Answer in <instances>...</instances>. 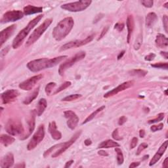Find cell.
<instances>
[{
	"label": "cell",
	"mask_w": 168,
	"mask_h": 168,
	"mask_svg": "<svg viewBox=\"0 0 168 168\" xmlns=\"http://www.w3.org/2000/svg\"><path fill=\"white\" fill-rule=\"evenodd\" d=\"M66 58H67V56L63 55L57 57L53 59L43 58L35 59L28 63L27 64V68L32 72H38L41 70L57 66Z\"/></svg>",
	"instance_id": "cell-1"
},
{
	"label": "cell",
	"mask_w": 168,
	"mask_h": 168,
	"mask_svg": "<svg viewBox=\"0 0 168 168\" xmlns=\"http://www.w3.org/2000/svg\"><path fill=\"white\" fill-rule=\"evenodd\" d=\"M74 25L72 17H66L57 24L53 31V37L56 41H61L70 34Z\"/></svg>",
	"instance_id": "cell-2"
},
{
	"label": "cell",
	"mask_w": 168,
	"mask_h": 168,
	"mask_svg": "<svg viewBox=\"0 0 168 168\" xmlns=\"http://www.w3.org/2000/svg\"><path fill=\"white\" fill-rule=\"evenodd\" d=\"M43 17H44V15H40L37 16L36 17H35L34 19H32L30 21V23L27 24L26 27L23 28V29L17 35V36L15 38L13 41L12 46L13 49L19 48L20 46L22 45L24 39L26 38L28 34H29L30 32L33 29L35 25L41 20Z\"/></svg>",
	"instance_id": "cell-3"
},
{
	"label": "cell",
	"mask_w": 168,
	"mask_h": 168,
	"mask_svg": "<svg viewBox=\"0 0 168 168\" xmlns=\"http://www.w3.org/2000/svg\"><path fill=\"white\" fill-rule=\"evenodd\" d=\"M52 22V19H47L41 25H40L36 29L32 32L30 36L28 38L26 42V47H29V46L34 44L35 42H36L41 36V35L44 33L46 30L49 27L50 25L51 24Z\"/></svg>",
	"instance_id": "cell-4"
},
{
	"label": "cell",
	"mask_w": 168,
	"mask_h": 168,
	"mask_svg": "<svg viewBox=\"0 0 168 168\" xmlns=\"http://www.w3.org/2000/svg\"><path fill=\"white\" fill-rule=\"evenodd\" d=\"M91 0H81L79 2L68 3L63 4L60 8L70 12H80L86 9L91 4Z\"/></svg>",
	"instance_id": "cell-5"
},
{
	"label": "cell",
	"mask_w": 168,
	"mask_h": 168,
	"mask_svg": "<svg viewBox=\"0 0 168 168\" xmlns=\"http://www.w3.org/2000/svg\"><path fill=\"white\" fill-rule=\"evenodd\" d=\"M85 55H86L85 52L80 51L79 53H78L77 54H76L74 56L71 57L70 59H68L66 61L60 64L59 69V75H60V76H63V74L66 72V70L70 69V68L71 66H72L76 63L80 61L81 60L84 59L85 57Z\"/></svg>",
	"instance_id": "cell-6"
},
{
	"label": "cell",
	"mask_w": 168,
	"mask_h": 168,
	"mask_svg": "<svg viewBox=\"0 0 168 168\" xmlns=\"http://www.w3.org/2000/svg\"><path fill=\"white\" fill-rule=\"evenodd\" d=\"M5 130L8 133L12 136H18L24 133V127L22 123L17 120H9L7 123Z\"/></svg>",
	"instance_id": "cell-7"
},
{
	"label": "cell",
	"mask_w": 168,
	"mask_h": 168,
	"mask_svg": "<svg viewBox=\"0 0 168 168\" xmlns=\"http://www.w3.org/2000/svg\"><path fill=\"white\" fill-rule=\"evenodd\" d=\"M45 137V127L44 125H40L38 128V130L35 131L33 137L30 139V142L27 145V149L28 151H32L44 140Z\"/></svg>",
	"instance_id": "cell-8"
},
{
	"label": "cell",
	"mask_w": 168,
	"mask_h": 168,
	"mask_svg": "<svg viewBox=\"0 0 168 168\" xmlns=\"http://www.w3.org/2000/svg\"><path fill=\"white\" fill-rule=\"evenodd\" d=\"M24 13L20 10H13L9 11L3 14L2 18L1 19V23L5 24L11 22H15L23 19L24 17Z\"/></svg>",
	"instance_id": "cell-9"
},
{
	"label": "cell",
	"mask_w": 168,
	"mask_h": 168,
	"mask_svg": "<svg viewBox=\"0 0 168 168\" xmlns=\"http://www.w3.org/2000/svg\"><path fill=\"white\" fill-rule=\"evenodd\" d=\"M95 35L92 34L89 35L86 38H85L84 40H74V41H71L69 43H66L64 45H63L61 47H60V51H66V50L72 49V48H77L81 47V46H84L86 44H88L89 43H90L92 41V40H93Z\"/></svg>",
	"instance_id": "cell-10"
},
{
	"label": "cell",
	"mask_w": 168,
	"mask_h": 168,
	"mask_svg": "<svg viewBox=\"0 0 168 168\" xmlns=\"http://www.w3.org/2000/svg\"><path fill=\"white\" fill-rule=\"evenodd\" d=\"M81 133V131H78L73 135L72 137L71 138L69 141L63 142L61 146H60V147L57 150V151H55L54 153H53V154H52L53 158H57V157L61 155L62 154L65 152L67 149H69L70 146H72L75 142H76L77 139L80 137Z\"/></svg>",
	"instance_id": "cell-11"
},
{
	"label": "cell",
	"mask_w": 168,
	"mask_h": 168,
	"mask_svg": "<svg viewBox=\"0 0 168 168\" xmlns=\"http://www.w3.org/2000/svg\"><path fill=\"white\" fill-rule=\"evenodd\" d=\"M42 74H38L28 78V80L23 81L19 84V88L24 91H30L42 79Z\"/></svg>",
	"instance_id": "cell-12"
},
{
	"label": "cell",
	"mask_w": 168,
	"mask_h": 168,
	"mask_svg": "<svg viewBox=\"0 0 168 168\" xmlns=\"http://www.w3.org/2000/svg\"><path fill=\"white\" fill-rule=\"evenodd\" d=\"M64 115L67 119L66 124L68 127L71 130H74L79 122V118L76 115V114L72 110H66L64 112Z\"/></svg>",
	"instance_id": "cell-13"
},
{
	"label": "cell",
	"mask_w": 168,
	"mask_h": 168,
	"mask_svg": "<svg viewBox=\"0 0 168 168\" xmlns=\"http://www.w3.org/2000/svg\"><path fill=\"white\" fill-rule=\"evenodd\" d=\"M133 81H126L124 83L120 84L118 86L116 87V88H114L112 89L111 91H110L108 92H107L104 95V98H109L110 96H112L115 95H117L118 93L123 91L126 89H127L129 88H130L133 85Z\"/></svg>",
	"instance_id": "cell-14"
},
{
	"label": "cell",
	"mask_w": 168,
	"mask_h": 168,
	"mask_svg": "<svg viewBox=\"0 0 168 168\" xmlns=\"http://www.w3.org/2000/svg\"><path fill=\"white\" fill-rule=\"evenodd\" d=\"M19 95V92L16 89H9V90L5 91L2 94V100L3 104L7 105L10 102H12L15 101L18 96Z\"/></svg>",
	"instance_id": "cell-15"
},
{
	"label": "cell",
	"mask_w": 168,
	"mask_h": 168,
	"mask_svg": "<svg viewBox=\"0 0 168 168\" xmlns=\"http://www.w3.org/2000/svg\"><path fill=\"white\" fill-rule=\"evenodd\" d=\"M16 29L17 25L13 24L0 32V47H2V45L8 41V39L14 34Z\"/></svg>",
	"instance_id": "cell-16"
},
{
	"label": "cell",
	"mask_w": 168,
	"mask_h": 168,
	"mask_svg": "<svg viewBox=\"0 0 168 168\" xmlns=\"http://www.w3.org/2000/svg\"><path fill=\"white\" fill-rule=\"evenodd\" d=\"M167 144H168L167 141H166L165 142H163V144L161 145V146L159 148L158 151H157V152L155 154V155L153 156V158L151 159V161H150L149 166H154V164H156L158 162L161 158H162V156H163L164 152H166V149L167 148Z\"/></svg>",
	"instance_id": "cell-17"
},
{
	"label": "cell",
	"mask_w": 168,
	"mask_h": 168,
	"mask_svg": "<svg viewBox=\"0 0 168 168\" xmlns=\"http://www.w3.org/2000/svg\"><path fill=\"white\" fill-rule=\"evenodd\" d=\"M14 162H15V160H14L13 154L11 152H9L2 158L0 167L2 168L11 167L13 166Z\"/></svg>",
	"instance_id": "cell-18"
},
{
	"label": "cell",
	"mask_w": 168,
	"mask_h": 168,
	"mask_svg": "<svg viewBox=\"0 0 168 168\" xmlns=\"http://www.w3.org/2000/svg\"><path fill=\"white\" fill-rule=\"evenodd\" d=\"M49 132L51 134V137L56 141H59L62 138V134L57 130V126L55 121H53L49 124Z\"/></svg>",
	"instance_id": "cell-19"
},
{
	"label": "cell",
	"mask_w": 168,
	"mask_h": 168,
	"mask_svg": "<svg viewBox=\"0 0 168 168\" xmlns=\"http://www.w3.org/2000/svg\"><path fill=\"white\" fill-rule=\"evenodd\" d=\"M35 115H37L35 110H33L31 112V115L30 116V118L28 121V133L22 139H26L28 137H29L30 135L32 133V132L34 131L35 129Z\"/></svg>",
	"instance_id": "cell-20"
},
{
	"label": "cell",
	"mask_w": 168,
	"mask_h": 168,
	"mask_svg": "<svg viewBox=\"0 0 168 168\" xmlns=\"http://www.w3.org/2000/svg\"><path fill=\"white\" fill-rule=\"evenodd\" d=\"M126 26L127 28V41L128 44H130L131 38V35L134 30V19L132 15H129L127 17V21H126Z\"/></svg>",
	"instance_id": "cell-21"
},
{
	"label": "cell",
	"mask_w": 168,
	"mask_h": 168,
	"mask_svg": "<svg viewBox=\"0 0 168 168\" xmlns=\"http://www.w3.org/2000/svg\"><path fill=\"white\" fill-rule=\"evenodd\" d=\"M24 14L25 15H34L35 13H40L43 12L42 7H35L33 5H27L24 8Z\"/></svg>",
	"instance_id": "cell-22"
},
{
	"label": "cell",
	"mask_w": 168,
	"mask_h": 168,
	"mask_svg": "<svg viewBox=\"0 0 168 168\" xmlns=\"http://www.w3.org/2000/svg\"><path fill=\"white\" fill-rule=\"evenodd\" d=\"M155 42L157 47H158L159 48L163 49V48L167 47L168 40L165 35L162 34H158L156 35Z\"/></svg>",
	"instance_id": "cell-23"
},
{
	"label": "cell",
	"mask_w": 168,
	"mask_h": 168,
	"mask_svg": "<svg viewBox=\"0 0 168 168\" xmlns=\"http://www.w3.org/2000/svg\"><path fill=\"white\" fill-rule=\"evenodd\" d=\"M47 106V102L46 101L45 99H41L39 101L37 106H36V110H35V112L38 116H41L43 113L44 112L45 110L46 109Z\"/></svg>",
	"instance_id": "cell-24"
},
{
	"label": "cell",
	"mask_w": 168,
	"mask_h": 168,
	"mask_svg": "<svg viewBox=\"0 0 168 168\" xmlns=\"http://www.w3.org/2000/svg\"><path fill=\"white\" fill-rule=\"evenodd\" d=\"M15 141V139L11 135H8L5 134H2L0 136V142L2 144L4 145L5 147H8V146L12 145Z\"/></svg>",
	"instance_id": "cell-25"
},
{
	"label": "cell",
	"mask_w": 168,
	"mask_h": 168,
	"mask_svg": "<svg viewBox=\"0 0 168 168\" xmlns=\"http://www.w3.org/2000/svg\"><path fill=\"white\" fill-rule=\"evenodd\" d=\"M120 144L118 143L117 142L114 141L112 140H106L102 142L101 144L98 146V148H116L120 147Z\"/></svg>",
	"instance_id": "cell-26"
},
{
	"label": "cell",
	"mask_w": 168,
	"mask_h": 168,
	"mask_svg": "<svg viewBox=\"0 0 168 168\" xmlns=\"http://www.w3.org/2000/svg\"><path fill=\"white\" fill-rule=\"evenodd\" d=\"M158 19V17H157L156 14L155 13H149L147 15L145 19V23L146 26L148 28L152 27L154 23H156V21Z\"/></svg>",
	"instance_id": "cell-27"
},
{
	"label": "cell",
	"mask_w": 168,
	"mask_h": 168,
	"mask_svg": "<svg viewBox=\"0 0 168 168\" xmlns=\"http://www.w3.org/2000/svg\"><path fill=\"white\" fill-rule=\"evenodd\" d=\"M39 91H40V87H38L35 89V90L32 92V93L30 94L29 96H28L24 100L23 103L24 105H29L30 103L34 101V100L37 97L38 94H39Z\"/></svg>",
	"instance_id": "cell-28"
},
{
	"label": "cell",
	"mask_w": 168,
	"mask_h": 168,
	"mask_svg": "<svg viewBox=\"0 0 168 168\" xmlns=\"http://www.w3.org/2000/svg\"><path fill=\"white\" fill-rule=\"evenodd\" d=\"M105 108V106H102L101 107H99V108L96 109V110H95V111L93 112H92L90 115H89V116H87L86 118H85V120L82 122V125H84V124H87L88 122H89V121H91L97 115V114L99 113V112H102L103 110H104Z\"/></svg>",
	"instance_id": "cell-29"
},
{
	"label": "cell",
	"mask_w": 168,
	"mask_h": 168,
	"mask_svg": "<svg viewBox=\"0 0 168 168\" xmlns=\"http://www.w3.org/2000/svg\"><path fill=\"white\" fill-rule=\"evenodd\" d=\"M62 145V143H59V144H57L54 146H51V147H50L49 149H47V151H45L44 153V158H47V157H48L52 153H54L55 151H57V150H58L60 146H61Z\"/></svg>",
	"instance_id": "cell-30"
},
{
	"label": "cell",
	"mask_w": 168,
	"mask_h": 168,
	"mask_svg": "<svg viewBox=\"0 0 168 168\" xmlns=\"http://www.w3.org/2000/svg\"><path fill=\"white\" fill-rule=\"evenodd\" d=\"M130 73L131 76H138V77H144L148 74V72L144 70L135 69V70H132L131 71H130Z\"/></svg>",
	"instance_id": "cell-31"
},
{
	"label": "cell",
	"mask_w": 168,
	"mask_h": 168,
	"mask_svg": "<svg viewBox=\"0 0 168 168\" xmlns=\"http://www.w3.org/2000/svg\"><path fill=\"white\" fill-rule=\"evenodd\" d=\"M115 152H116V154H117L116 158H117L118 164V165H121L124 162V157L123 152L121 151V150L118 147H116Z\"/></svg>",
	"instance_id": "cell-32"
},
{
	"label": "cell",
	"mask_w": 168,
	"mask_h": 168,
	"mask_svg": "<svg viewBox=\"0 0 168 168\" xmlns=\"http://www.w3.org/2000/svg\"><path fill=\"white\" fill-rule=\"evenodd\" d=\"M56 83L55 82H50L47 85L45 86V91L46 93V94L48 96H50L51 95H52L53 93V90L56 87Z\"/></svg>",
	"instance_id": "cell-33"
},
{
	"label": "cell",
	"mask_w": 168,
	"mask_h": 168,
	"mask_svg": "<svg viewBox=\"0 0 168 168\" xmlns=\"http://www.w3.org/2000/svg\"><path fill=\"white\" fill-rule=\"evenodd\" d=\"M142 44V34L141 33L138 35L137 38L136 39V40H135L134 43V45H133L134 49L137 51V50H139L141 48Z\"/></svg>",
	"instance_id": "cell-34"
},
{
	"label": "cell",
	"mask_w": 168,
	"mask_h": 168,
	"mask_svg": "<svg viewBox=\"0 0 168 168\" xmlns=\"http://www.w3.org/2000/svg\"><path fill=\"white\" fill-rule=\"evenodd\" d=\"M72 85V83H71L70 81H65V82H64V83L60 85V86L57 89V90L53 93V95H55V94H57V93H59L60 92H61L62 91L64 90V89H66V88H68L69 87H70V85Z\"/></svg>",
	"instance_id": "cell-35"
},
{
	"label": "cell",
	"mask_w": 168,
	"mask_h": 168,
	"mask_svg": "<svg viewBox=\"0 0 168 168\" xmlns=\"http://www.w3.org/2000/svg\"><path fill=\"white\" fill-rule=\"evenodd\" d=\"M81 97V95L80 94H72L69 96H67L62 99L63 101H72L74 100H76L78 99H80Z\"/></svg>",
	"instance_id": "cell-36"
},
{
	"label": "cell",
	"mask_w": 168,
	"mask_h": 168,
	"mask_svg": "<svg viewBox=\"0 0 168 168\" xmlns=\"http://www.w3.org/2000/svg\"><path fill=\"white\" fill-rule=\"evenodd\" d=\"M151 66L155 68V69L167 70L168 64H167V63H155V64H151Z\"/></svg>",
	"instance_id": "cell-37"
},
{
	"label": "cell",
	"mask_w": 168,
	"mask_h": 168,
	"mask_svg": "<svg viewBox=\"0 0 168 168\" xmlns=\"http://www.w3.org/2000/svg\"><path fill=\"white\" fill-rule=\"evenodd\" d=\"M164 118V113H160L158 116H157L156 118L154 119V120H149L148 121V123L149 124H155V123H158L159 121L163 120Z\"/></svg>",
	"instance_id": "cell-38"
},
{
	"label": "cell",
	"mask_w": 168,
	"mask_h": 168,
	"mask_svg": "<svg viewBox=\"0 0 168 168\" xmlns=\"http://www.w3.org/2000/svg\"><path fill=\"white\" fill-rule=\"evenodd\" d=\"M118 129L116 128V130H114V131L112 132V138L114 139V140L116 141H121L122 140L123 138L121 137L119 135V131H118Z\"/></svg>",
	"instance_id": "cell-39"
},
{
	"label": "cell",
	"mask_w": 168,
	"mask_h": 168,
	"mask_svg": "<svg viewBox=\"0 0 168 168\" xmlns=\"http://www.w3.org/2000/svg\"><path fill=\"white\" fill-rule=\"evenodd\" d=\"M163 124L161 123L158 125H152V126L151 127V130L152 132H156L158 131H160L162 130V129L163 128Z\"/></svg>",
	"instance_id": "cell-40"
},
{
	"label": "cell",
	"mask_w": 168,
	"mask_h": 168,
	"mask_svg": "<svg viewBox=\"0 0 168 168\" xmlns=\"http://www.w3.org/2000/svg\"><path fill=\"white\" fill-rule=\"evenodd\" d=\"M147 148H148V145L147 144L145 143V142H143V143H141L140 145L139 146V147L137 148V151L136 154L137 155H139L142 151H144L145 149Z\"/></svg>",
	"instance_id": "cell-41"
},
{
	"label": "cell",
	"mask_w": 168,
	"mask_h": 168,
	"mask_svg": "<svg viewBox=\"0 0 168 168\" xmlns=\"http://www.w3.org/2000/svg\"><path fill=\"white\" fill-rule=\"evenodd\" d=\"M141 3L143 5V6L145 7V8H151L153 6L154 2L152 0H143V1L141 2Z\"/></svg>",
	"instance_id": "cell-42"
},
{
	"label": "cell",
	"mask_w": 168,
	"mask_h": 168,
	"mask_svg": "<svg viewBox=\"0 0 168 168\" xmlns=\"http://www.w3.org/2000/svg\"><path fill=\"white\" fill-rule=\"evenodd\" d=\"M163 26L164 28V30H165V32L166 33L168 32V30H167V28H168V18L167 15H164L163 17Z\"/></svg>",
	"instance_id": "cell-43"
},
{
	"label": "cell",
	"mask_w": 168,
	"mask_h": 168,
	"mask_svg": "<svg viewBox=\"0 0 168 168\" xmlns=\"http://www.w3.org/2000/svg\"><path fill=\"white\" fill-rule=\"evenodd\" d=\"M137 143H138V139L137 137H133V139H132V140L131 141L130 148L133 149L135 147H136Z\"/></svg>",
	"instance_id": "cell-44"
},
{
	"label": "cell",
	"mask_w": 168,
	"mask_h": 168,
	"mask_svg": "<svg viewBox=\"0 0 168 168\" xmlns=\"http://www.w3.org/2000/svg\"><path fill=\"white\" fill-rule=\"evenodd\" d=\"M114 28H115V29L117 30L118 32H121L124 28V24L118 23L115 24V26H114Z\"/></svg>",
	"instance_id": "cell-45"
},
{
	"label": "cell",
	"mask_w": 168,
	"mask_h": 168,
	"mask_svg": "<svg viewBox=\"0 0 168 168\" xmlns=\"http://www.w3.org/2000/svg\"><path fill=\"white\" fill-rule=\"evenodd\" d=\"M155 57H156V55L154 54V53H150L149 55H146L145 57V60H146V61H152V60L154 59Z\"/></svg>",
	"instance_id": "cell-46"
},
{
	"label": "cell",
	"mask_w": 168,
	"mask_h": 168,
	"mask_svg": "<svg viewBox=\"0 0 168 168\" xmlns=\"http://www.w3.org/2000/svg\"><path fill=\"white\" fill-rule=\"evenodd\" d=\"M127 120V118L126 116H121L120 118V119L118 120V124L120 126H122L126 122Z\"/></svg>",
	"instance_id": "cell-47"
},
{
	"label": "cell",
	"mask_w": 168,
	"mask_h": 168,
	"mask_svg": "<svg viewBox=\"0 0 168 168\" xmlns=\"http://www.w3.org/2000/svg\"><path fill=\"white\" fill-rule=\"evenodd\" d=\"M108 27H106V28H104V29L102 30V32H101V35H100V36H99V38H98V40H101V38H103V36H104V35L106 34V32H108Z\"/></svg>",
	"instance_id": "cell-48"
},
{
	"label": "cell",
	"mask_w": 168,
	"mask_h": 168,
	"mask_svg": "<svg viewBox=\"0 0 168 168\" xmlns=\"http://www.w3.org/2000/svg\"><path fill=\"white\" fill-rule=\"evenodd\" d=\"M140 162H133L131 163L129 167L130 168H134V167H137L138 166H140Z\"/></svg>",
	"instance_id": "cell-49"
},
{
	"label": "cell",
	"mask_w": 168,
	"mask_h": 168,
	"mask_svg": "<svg viewBox=\"0 0 168 168\" xmlns=\"http://www.w3.org/2000/svg\"><path fill=\"white\" fill-rule=\"evenodd\" d=\"M98 154L100 156H108V154L106 152H105V151H102V150L99 151L98 152Z\"/></svg>",
	"instance_id": "cell-50"
},
{
	"label": "cell",
	"mask_w": 168,
	"mask_h": 168,
	"mask_svg": "<svg viewBox=\"0 0 168 168\" xmlns=\"http://www.w3.org/2000/svg\"><path fill=\"white\" fill-rule=\"evenodd\" d=\"M74 163V160H70L69 162H67L65 164V166H64V167L67 168V167H70L71 166V165Z\"/></svg>",
	"instance_id": "cell-51"
},
{
	"label": "cell",
	"mask_w": 168,
	"mask_h": 168,
	"mask_svg": "<svg viewBox=\"0 0 168 168\" xmlns=\"http://www.w3.org/2000/svg\"><path fill=\"white\" fill-rule=\"evenodd\" d=\"M84 144H85V146H89V145H91L92 144V141H91V139H87L86 140H85Z\"/></svg>",
	"instance_id": "cell-52"
},
{
	"label": "cell",
	"mask_w": 168,
	"mask_h": 168,
	"mask_svg": "<svg viewBox=\"0 0 168 168\" xmlns=\"http://www.w3.org/2000/svg\"><path fill=\"white\" fill-rule=\"evenodd\" d=\"M160 54H161V55L163 56L166 59H168V53H167V52H166V51H161L160 52Z\"/></svg>",
	"instance_id": "cell-53"
},
{
	"label": "cell",
	"mask_w": 168,
	"mask_h": 168,
	"mask_svg": "<svg viewBox=\"0 0 168 168\" xmlns=\"http://www.w3.org/2000/svg\"><path fill=\"white\" fill-rule=\"evenodd\" d=\"M145 135V131L144 130H141L139 131V136L141 138H143Z\"/></svg>",
	"instance_id": "cell-54"
},
{
	"label": "cell",
	"mask_w": 168,
	"mask_h": 168,
	"mask_svg": "<svg viewBox=\"0 0 168 168\" xmlns=\"http://www.w3.org/2000/svg\"><path fill=\"white\" fill-rule=\"evenodd\" d=\"M167 160H168V158H166L165 160H164L163 164H162V166L164 168H167L168 166V163H167Z\"/></svg>",
	"instance_id": "cell-55"
},
{
	"label": "cell",
	"mask_w": 168,
	"mask_h": 168,
	"mask_svg": "<svg viewBox=\"0 0 168 168\" xmlns=\"http://www.w3.org/2000/svg\"><path fill=\"white\" fill-rule=\"evenodd\" d=\"M125 52H126V51H122L120 53V54L118 55V60H120V59H121V58H122L124 55L125 54Z\"/></svg>",
	"instance_id": "cell-56"
},
{
	"label": "cell",
	"mask_w": 168,
	"mask_h": 168,
	"mask_svg": "<svg viewBox=\"0 0 168 168\" xmlns=\"http://www.w3.org/2000/svg\"><path fill=\"white\" fill-rule=\"evenodd\" d=\"M25 167V165L22 166L21 164H19V165H17L15 166V167Z\"/></svg>",
	"instance_id": "cell-57"
},
{
	"label": "cell",
	"mask_w": 168,
	"mask_h": 168,
	"mask_svg": "<svg viewBox=\"0 0 168 168\" xmlns=\"http://www.w3.org/2000/svg\"><path fill=\"white\" fill-rule=\"evenodd\" d=\"M167 4H168V2H166V3H165V4L163 5V7H164V8H166V9H167Z\"/></svg>",
	"instance_id": "cell-58"
},
{
	"label": "cell",
	"mask_w": 168,
	"mask_h": 168,
	"mask_svg": "<svg viewBox=\"0 0 168 168\" xmlns=\"http://www.w3.org/2000/svg\"><path fill=\"white\" fill-rule=\"evenodd\" d=\"M164 93H165L166 95H167V89H166V90L164 91Z\"/></svg>",
	"instance_id": "cell-59"
}]
</instances>
